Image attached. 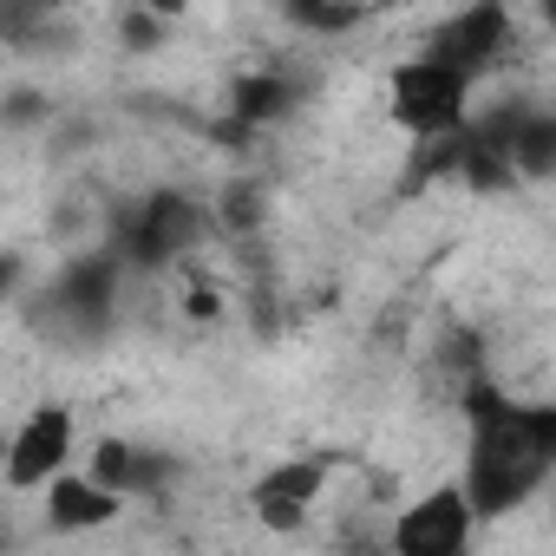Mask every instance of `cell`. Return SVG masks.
Here are the masks:
<instances>
[{
  "label": "cell",
  "instance_id": "cell-1",
  "mask_svg": "<svg viewBox=\"0 0 556 556\" xmlns=\"http://www.w3.org/2000/svg\"><path fill=\"white\" fill-rule=\"evenodd\" d=\"M549 452H556V432L543 413L530 406H510L497 387H471V458H465V504L471 517H504L517 510L543 471H549Z\"/></svg>",
  "mask_w": 556,
  "mask_h": 556
},
{
  "label": "cell",
  "instance_id": "cell-8",
  "mask_svg": "<svg viewBox=\"0 0 556 556\" xmlns=\"http://www.w3.org/2000/svg\"><path fill=\"white\" fill-rule=\"evenodd\" d=\"M47 517H53L60 530H99V523L118 517V491H105V484H92V478H53Z\"/></svg>",
  "mask_w": 556,
  "mask_h": 556
},
{
  "label": "cell",
  "instance_id": "cell-10",
  "mask_svg": "<svg viewBox=\"0 0 556 556\" xmlns=\"http://www.w3.org/2000/svg\"><path fill=\"white\" fill-rule=\"evenodd\" d=\"M295 21H302V27H328V34H341V27L361 21V8H295Z\"/></svg>",
  "mask_w": 556,
  "mask_h": 556
},
{
  "label": "cell",
  "instance_id": "cell-6",
  "mask_svg": "<svg viewBox=\"0 0 556 556\" xmlns=\"http://www.w3.org/2000/svg\"><path fill=\"white\" fill-rule=\"evenodd\" d=\"M321 484H328V471H321L315 458L275 465L268 478H255V484H249V510H255L268 530H295V523L308 517V504L321 497Z\"/></svg>",
  "mask_w": 556,
  "mask_h": 556
},
{
  "label": "cell",
  "instance_id": "cell-7",
  "mask_svg": "<svg viewBox=\"0 0 556 556\" xmlns=\"http://www.w3.org/2000/svg\"><path fill=\"white\" fill-rule=\"evenodd\" d=\"M197 242V203H184V197H157L151 210H138V223H131V249L144 255V262H170V255H184Z\"/></svg>",
  "mask_w": 556,
  "mask_h": 556
},
{
  "label": "cell",
  "instance_id": "cell-2",
  "mask_svg": "<svg viewBox=\"0 0 556 556\" xmlns=\"http://www.w3.org/2000/svg\"><path fill=\"white\" fill-rule=\"evenodd\" d=\"M465 99H471V79L445 73L439 60H406L387 86V105L393 118L413 131V138H445L465 125Z\"/></svg>",
  "mask_w": 556,
  "mask_h": 556
},
{
  "label": "cell",
  "instance_id": "cell-9",
  "mask_svg": "<svg viewBox=\"0 0 556 556\" xmlns=\"http://www.w3.org/2000/svg\"><path fill=\"white\" fill-rule=\"evenodd\" d=\"M289 105V79L282 73H249L236 79V118H275Z\"/></svg>",
  "mask_w": 556,
  "mask_h": 556
},
{
  "label": "cell",
  "instance_id": "cell-4",
  "mask_svg": "<svg viewBox=\"0 0 556 556\" xmlns=\"http://www.w3.org/2000/svg\"><path fill=\"white\" fill-rule=\"evenodd\" d=\"M66 452H73V413L66 406H40L8 445V484H21V491L27 484H53Z\"/></svg>",
  "mask_w": 556,
  "mask_h": 556
},
{
  "label": "cell",
  "instance_id": "cell-5",
  "mask_svg": "<svg viewBox=\"0 0 556 556\" xmlns=\"http://www.w3.org/2000/svg\"><path fill=\"white\" fill-rule=\"evenodd\" d=\"M497 53H504V14H497V8H465V14H452V21L432 34V47H426L419 60H439L445 73L471 79V73L491 66Z\"/></svg>",
  "mask_w": 556,
  "mask_h": 556
},
{
  "label": "cell",
  "instance_id": "cell-3",
  "mask_svg": "<svg viewBox=\"0 0 556 556\" xmlns=\"http://www.w3.org/2000/svg\"><path fill=\"white\" fill-rule=\"evenodd\" d=\"M471 536H478V517H471L465 491L439 484V491L413 497V504L393 517L387 549H393V556H465V549H471Z\"/></svg>",
  "mask_w": 556,
  "mask_h": 556
}]
</instances>
